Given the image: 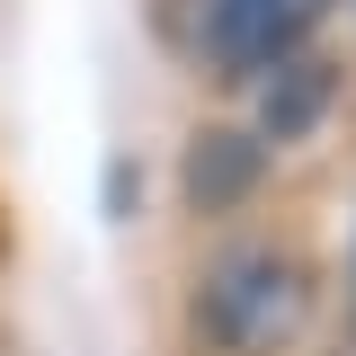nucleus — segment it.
<instances>
[{
	"label": "nucleus",
	"instance_id": "20e7f679",
	"mask_svg": "<svg viewBox=\"0 0 356 356\" xmlns=\"http://www.w3.org/2000/svg\"><path fill=\"white\" fill-rule=\"evenodd\" d=\"M339 98H348V63H339V44H303V54H285L276 72L250 81V116H241V125L259 134L267 152H303L312 134H330Z\"/></svg>",
	"mask_w": 356,
	"mask_h": 356
},
{
	"label": "nucleus",
	"instance_id": "423d86ee",
	"mask_svg": "<svg viewBox=\"0 0 356 356\" xmlns=\"http://www.w3.org/2000/svg\"><path fill=\"white\" fill-rule=\"evenodd\" d=\"M348 321H356V222H348Z\"/></svg>",
	"mask_w": 356,
	"mask_h": 356
},
{
	"label": "nucleus",
	"instance_id": "7ed1b4c3",
	"mask_svg": "<svg viewBox=\"0 0 356 356\" xmlns=\"http://www.w3.org/2000/svg\"><path fill=\"white\" fill-rule=\"evenodd\" d=\"M267 178H276V152H267L241 116H196V125L178 134L170 187H178V205L196 222H241L267 196Z\"/></svg>",
	"mask_w": 356,
	"mask_h": 356
},
{
	"label": "nucleus",
	"instance_id": "f03ea898",
	"mask_svg": "<svg viewBox=\"0 0 356 356\" xmlns=\"http://www.w3.org/2000/svg\"><path fill=\"white\" fill-rule=\"evenodd\" d=\"M348 0H196V36L187 54L214 72V89H250L259 72H276L285 54L321 44V27Z\"/></svg>",
	"mask_w": 356,
	"mask_h": 356
},
{
	"label": "nucleus",
	"instance_id": "39448f33",
	"mask_svg": "<svg viewBox=\"0 0 356 356\" xmlns=\"http://www.w3.org/2000/svg\"><path fill=\"white\" fill-rule=\"evenodd\" d=\"M143 178H152V161H143L134 143H116V152L98 161V214H107V222H134V214H143Z\"/></svg>",
	"mask_w": 356,
	"mask_h": 356
},
{
	"label": "nucleus",
	"instance_id": "f257e3e1",
	"mask_svg": "<svg viewBox=\"0 0 356 356\" xmlns=\"http://www.w3.org/2000/svg\"><path fill=\"white\" fill-rule=\"evenodd\" d=\"M321 321V276L294 241L241 232L187 285V339L196 356H294Z\"/></svg>",
	"mask_w": 356,
	"mask_h": 356
},
{
	"label": "nucleus",
	"instance_id": "0eeeda50",
	"mask_svg": "<svg viewBox=\"0 0 356 356\" xmlns=\"http://www.w3.org/2000/svg\"><path fill=\"white\" fill-rule=\"evenodd\" d=\"M348 9H356V0H348Z\"/></svg>",
	"mask_w": 356,
	"mask_h": 356
}]
</instances>
